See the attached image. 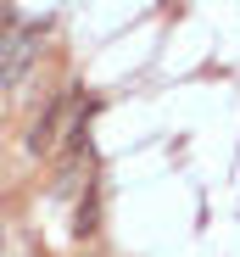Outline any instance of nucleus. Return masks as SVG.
Here are the masks:
<instances>
[{
  "mask_svg": "<svg viewBox=\"0 0 240 257\" xmlns=\"http://www.w3.org/2000/svg\"><path fill=\"white\" fill-rule=\"evenodd\" d=\"M39 34H45V28H17L6 45H0V84H17V78L34 67V56H39Z\"/></svg>",
  "mask_w": 240,
  "mask_h": 257,
  "instance_id": "1",
  "label": "nucleus"
},
{
  "mask_svg": "<svg viewBox=\"0 0 240 257\" xmlns=\"http://www.w3.org/2000/svg\"><path fill=\"white\" fill-rule=\"evenodd\" d=\"M51 190H56V196H78V190H90V162H84V151L62 162V174H56Z\"/></svg>",
  "mask_w": 240,
  "mask_h": 257,
  "instance_id": "2",
  "label": "nucleus"
},
{
  "mask_svg": "<svg viewBox=\"0 0 240 257\" xmlns=\"http://www.w3.org/2000/svg\"><path fill=\"white\" fill-rule=\"evenodd\" d=\"M73 229H78V235H90V229H95V201H84V207H78V218H73Z\"/></svg>",
  "mask_w": 240,
  "mask_h": 257,
  "instance_id": "3",
  "label": "nucleus"
},
{
  "mask_svg": "<svg viewBox=\"0 0 240 257\" xmlns=\"http://www.w3.org/2000/svg\"><path fill=\"white\" fill-rule=\"evenodd\" d=\"M12 34H17V12H12V6H0V45H6Z\"/></svg>",
  "mask_w": 240,
  "mask_h": 257,
  "instance_id": "4",
  "label": "nucleus"
}]
</instances>
